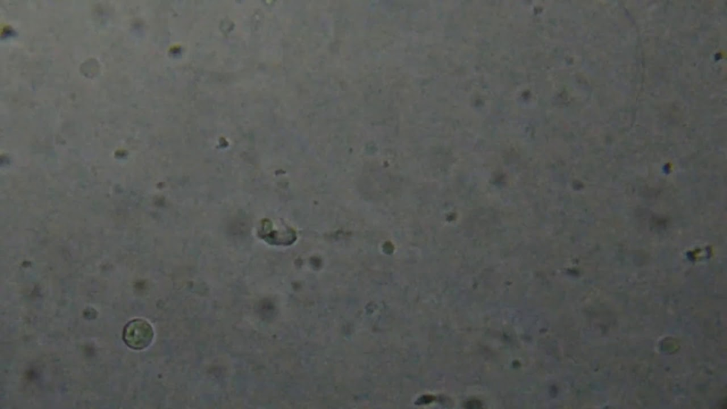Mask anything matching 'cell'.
<instances>
[{
    "label": "cell",
    "instance_id": "cell-1",
    "mask_svg": "<svg viewBox=\"0 0 727 409\" xmlns=\"http://www.w3.org/2000/svg\"><path fill=\"white\" fill-rule=\"evenodd\" d=\"M153 336L152 326L142 319H135L129 322L123 332L124 342L133 349H143L148 347L153 341Z\"/></svg>",
    "mask_w": 727,
    "mask_h": 409
}]
</instances>
